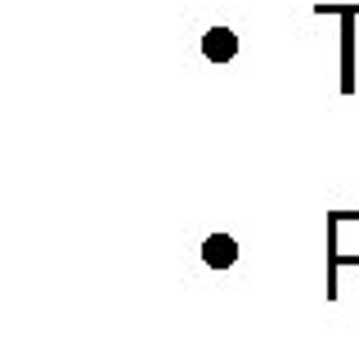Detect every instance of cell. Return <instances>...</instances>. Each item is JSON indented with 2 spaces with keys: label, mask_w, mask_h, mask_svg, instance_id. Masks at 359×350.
<instances>
[{
  "label": "cell",
  "mask_w": 359,
  "mask_h": 350,
  "mask_svg": "<svg viewBox=\"0 0 359 350\" xmlns=\"http://www.w3.org/2000/svg\"><path fill=\"white\" fill-rule=\"evenodd\" d=\"M202 59L207 63H216V67H224V63H233L238 59V50H243V41H238V32L233 27H207L202 32Z\"/></svg>",
  "instance_id": "obj_2"
},
{
  "label": "cell",
  "mask_w": 359,
  "mask_h": 350,
  "mask_svg": "<svg viewBox=\"0 0 359 350\" xmlns=\"http://www.w3.org/2000/svg\"><path fill=\"white\" fill-rule=\"evenodd\" d=\"M238 256H243V247H238L233 234H207V238H202V265L207 269H233Z\"/></svg>",
  "instance_id": "obj_3"
},
{
  "label": "cell",
  "mask_w": 359,
  "mask_h": 350,
  "mask_svg": "<svg viewBox=\"0 0 359 350\" xmlns=\"http://www.w3.org/2000/svg\"><path fill=\"white\" fill-rule=\"evenodd\" d=\"M346 265H359V211H328V297Z\"/></svg>",
  "instance_id": "obj_1"
}]
</instances>
